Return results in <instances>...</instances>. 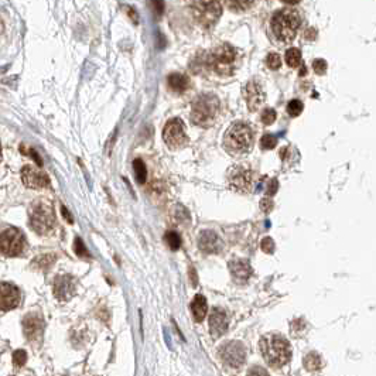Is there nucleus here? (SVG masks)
Returning <instances> with one entry per match:
<instances>
[{"label": "nucleus", "instance_id": "37", "mask_svg": "<svg viewBox=\"0 0 376 376\" xmlns=\"http://www.w3.org/2000/svg\"><path fill=\"white\" fill-rule=\"evenodd\" d=\"M20 150H22V153H26V154L31 156V159L35 160V163H37L40 167L43 166V160L40 159V156H38V153H37L35 150H33V148H30V150H24L23 147H20Z\"/></svg>", "mask_w": 376, "mask_h": 376}, {"label": "nucleus", "instance_id": "33", "mask_svg": "<svg viewBox=\"0 0 376 376\" xmlns=\"http://www.w3.org/2000/svg\"><path fill=\"white\" fill-rule=\"evenodd\" d=\"M276 117H277V115H276L274 109H264L262 112L263 125H272L276 120Z\"/></svg>", "mask_w": 376, "mask_h": 376}, {"label": "nucleus", "instance_id": "15", "mask_svg": "<svg viewBox=\"0 0 376 376\" xmlns=\"http://www.w3.org/2000/svg\"><path fill=\"white\" fill-rule=\"evenodd\" d=\"M198 246L204 253H221L224 251V242L218 236L217 232L205 229L200 233Z\"/></svg>", "mask_w": 376, "mask_h": 376}, {"label": "nucleus", "instance_id": "35", "mask_svg": "<svg viewBox=\"0 0 376 376\" xmlns=\"http://www.w3.org/2000/svg\"><path fill=\"white\" fill-rule=\"evenodd\" d=\"M13 361H14L16 366H23V365L26 364V361H27V353H26V351H22V349L16 351V352L13 353Z\"/></svg>", "mask_w": 376, "mask_h": 376}, {"label": "nucleus", "instance_id": "28", "mask_svg": "<svg viewBox=\"0 0 376 376\" xmlns=\"http://www.w3.org/2000/svg\"><path fill=\"white\" fill-rule=\"evenodd\" d=\"M277 146V139L273 136V135H270V133H267V135H264V136L260 139V147L263 150H272Z\"/></svg>", "mask_w": 376, "mask_h": 376}, {"label": "nucleus", "instance_id": "13", "mask_svg": "<svg viewBox=\"0 0 376 376\" xmlns=\"http://www.w3.org/2000/svg\"><path fill=\"white\" fill-rule=\"evenodd\" d=\"M22 180L24 185L29 188H46L50 185V178L46 173L40 169H35L31 166H26L22 170Z\"/></svg>", "mask_w": 376, "mask_h": 376}, {"label": "nucleus", "instance_id": "17", "mask_svg": "<svg viewBox=\"0 0 376 376\" xmlns=\"http://www.w3.org/2000/svg\"><path fill=\"white\" fill-rule=\"evenodd\" d=\"M54 294L58 300L67 301L75 294V280L69 274H62L56 277L54 282Z\"/></svg>", "mask_w": 376, "mask_h": 376}, {"label": "nucleus", "instance_id": "21", "mask_svg": "<svg viewBox=\"0 0 376 376\" xmlns=\"http://www.w3.org/2000/svg\"><path fill=\"white\" fill-rule=\"evenodd\" d=\"M191 311H193V316H194L195 321L201 322L204 321V318L206 317V313H208V303H206V298L202 294H197L191 303Z\"/></svg>", "mask_w": 376, "mask_h": 376}, {"label": "nucleus", "instance_id": "32", "mask_svg": "<svg viewBox=\"0 0 376 376\" xmlns=\"http://www.w3.org/2000/svg\"><path fill=\"white\" fill-rule=\"evenodd\" d=\"M227 4L233 10H248L255 4V1H227Z\"/></svg>", "mask_w": 376, "mask_h": 376}, {"label": "nucleus", "instance_id": "25", "mask_svg": "<svg viewBox=\"0 0 376 376\" xmlns=\"http://www.w3.org/2000/svg\"><path fill=\"white\" fill-rule=\"evenodd\" d=\"M164 242H166V245L170 248L171 251H178L180 246H181V238H180V235H178L177 232H174V231L166 232V235H164Z\"/></svg>", "mask_w": 376, "mask_h": 376}, {"label": "nucleus", "instance_id": "12", "mask_svg": "<svg viewBox=\"0 0 376 376\" xmlns=\"http://www.w3.org/2000/svg\"><path fill=\"white\" fill-rule=\"evenodd\" d=\"M245 99L251 112L258 111L262 106L266 99V93L263 91L262 84L259 81L252 80L248 82V85L245 87Z\"/></svg>", "mask_w": 376, "mask_h": 376}, {"label": "nucleus", "instance_id": "4", "mask_svg": "<svg viewBox=\"0 0 376 376\" xmlns=\"http://www.w3.org/2000/svg\"><path fill=\"white\" fill-rule=\"evenodd\" d=\"M206 65L217 75H232L238 65V53L231 44H219L212 48L206 56Z\"/></svg>", "mask_w": 376, "mask_h": 376}, {"label": "nucleus", "instance_id": "29", "mask_svg": "<svg viewBox=\"0 0 376 376\" xmlns=\"http://www.w3.org/2000/svg\"><path fill=\"white\" fill-rule=\"evenodd\" d=\"M74 251H75V253H77L80 258H91L89 252H88V249L85 248L84 242H82L80 238H77L75 242H74Z\"/></svg>", "mask_w": 376, "mask_h": 376}, {"label": "nucleus", "instance_id": "23", "mask_svg": "<svg viewBox=\"0 0 376 376\" xmlns=\"http://www.w3.org/2000/svg\"><path fill=\"white\" fill-rule=\"evenodd\" d=\"M286 58V62L289 64V67H291V68H297L300 64H301V51L298 50V48H289L287 51H286L285 54Z\"/></svg>", "mask_w": 376, "mask_h": 376}, {"label": "nucleus", "instance_id": "24", "mask_svg": "<svg viewBox=\"0 0 376 376\" xmlns=\"http://www.w3.org/2000/svg\"><path fill=\"white\" fill-rule=\"evenodd\" d=\"M133 169H135V175L139 184H145L147 180V169L146 164L142 159H136L133 161Z\"/></svg>", "mask_w": 376, "mask_h": 376}, {"label": "nucleus", "instance_id": "30", "mask_svg": "<svg viewBox=\"0 0 376 376\" xmlns=\"http://www.w3.org/2000/svg\"><path fill=\"white\" fill-rule=\"evenodd\" d=\"M266 62H267V67L270 69H279L282 67V58H280V56H279L277 53L269 54Z\"/></svg>", "mask_w": 376, "mask_h": 376}, {"label": "nucleus", "instance_id": "39", "mask_svg": "<svg viewBox=\"0 0 376 376\" xmlns=\"http://www.w3.org/2000/svg\"><path fill=\"white\" fill-rule=\"evenodd\" d=\"M277 188H279V182H277V180L274 178V180L270 181V185L267 187V195H269V197H272V195L276 194V193H277Z\"/></svg>", "mask_w": 376, "mask_h": 376}, {"label": "nucleus", "instance_id": "5", "mask_svg": "<svg viewBox=\"0 0 376 376\" xmlns=\"http://www.w3.org/2000/svg\"><path fill=\"white\" fill-rule=\"evenodd\" d=\"M253 146V132L249 126L236 122L229 127L224 136V148L229 154L242 156L246 154Z\"/></svg>", "mask_w": 376, "mask_h": 376}, {"label": "nucleus", "instance_id": "41", "mask_svg": "<svg viewBox=\"0 0 376 376\" xmlns=\"http://www.w3.org/2000/svg\"><path fill=\"white\" fill-rule=\"evenodd\" d=\"M61 212H62V217L65 218L67 221H68L69 224H72L74 222V219H72V217H71V214H69V211L65 208L64 205H61Z\"/></svg>", "mask_w": 376, "mask_h": 376}, {"label": "nucleus", "instance_id": "27", "mask_svg": "<svg viewBox=\"0 0 376 376\" xmlns=\"http://www.w3.org/2000/svg\"><path fill=\"white\" fill-rule=\"evenodd\" d=\"M303 109H304V105L301 101H298V99H293V101H290L289 105H287V114L290 115L291 117H296L298 115L303 112Z\"/></svg>", "mask_w": 376, "mask_h": 376}, {"label": "nucleus", "instance_id": "18", "mask_svg": "<svg viewBox=\"0 0 376 376\" xmlns=\"http://www.w3.org/2000/svg\"><path fill=\"white\" fill-rule=\"evenodd\" d=\"M24 334L31 342L37 341L41 338L43 330H44V321L37 314H29L23 322Z\"/></svg>", "mask_w": 376, "mask_h": 376}, {"label": "nucleus", "instance_id": "36", "mask_svg": "<svg viewBox=\"0 0 376 376\" xmlns=\"http://www.w3.org/2000/svg\"><path fill=\"white\" fill-rule=\"evenodd\" d=\"M246 376H269V374L262 366H253V368H251L248 371V375Z\"/></svg>", "mask_w": 376, "mask_h": 376}, {"label": "nucleus", "instance_id": "44", "mask_svg": "<svg viewBox=\"0 0 376 376\" xmlns=\"http://www.w3.org/2000/svg\"><path fill=\"white\" fill-rule=\"evenodd\" d=\"M0 161H1V147H0Z\"/></svg>", "mask_w": 376, "mask_h": 376}, {"label": "nucleus", "instance_id": "40", "mask_svg": "<svg viewBox=\"0 0 376 376\" xmlns=\"http://www.w3.org/2000/svg\"><path fill=\"white\" fill-rule=\"evenodd\" d=\"M304 35H306L307 40H316L317 38V31H316V29H307Z\"/></svg>", "mask_w": 376, "mask_h": 376}, {"label": "nucleus", "instance_id": "11", "mask_svg": "<svg viewBox=\"0 0 376 376\" xmlns=\"http://www.w3.org/2000/svg\"><path fill=\"white\" fill-rule=\"evenodd\" d=\"M219 355L232 368H239L246 361V348L240 341H229L219 348Z\"/></svg>", "mask_w": 376, "mask_h": 376}, {"label": "nucleus", "instance_id": "20", "mask_svg": "<svg viewBox=\"0 0 376 376\" xmlns=\"http://www.w3.org/2000/svg\"><path fill=\"white\" fill-rule=\"evenodd\" d=\"M167 85H169V89L171 92H174L177 95H181V93H184V92L188 89L190 81H188V78L185 75L175 72V74H171L170 77H169Z\"/></svg>", "mask_w": 376, "mask_h": 376}, {"label": "nucleus", "instance_id": "1", "mask_svg": "<svg viewBox=\"0 0 376 376\" xmlns=\"http://www.w3.org/2000/svg\"><path fill=\"white\" fill-rule=\"evenodd\" d=\"M301 26V17L294 9H282L274 13L270 20V29L276 40L282 44H290L296 38Z\"/></svg>", "mask_w": 376, "mask_h": 376}, {"label": "nucleus", "instance_id": "26", "mask_svg": "<svg viewBox=\"0 0 376 376\" xmlns=\"http://www.w3.org/2000/svg\"><path fill=\"white\" fill-rule=\"evenodd\" d=\"M54 262H56V255H43V256H38L33 264H35L38 269H48Z\"/></svg>", "mask_w": 376, "mask_h": 376}, {"label": "nucleus", "instance_id": "3", "mask_svg": "<svg viewBox=\"0 0 376 376\" xmlns=\"http://www.w3.org/2000/svg\"><path fill=\"white\" fill-rule=\"evenodd\" d=\"M219 99L214 93H201L191 108V120L200 127H211L219 115Z\"/></svg>", "mask_w": 376, "mask_h": 376}, {"label": "nucleus", "instance_id": "8", "mask_svg": "<svg viewBox=\"0 0 376 376\" xmlns=\"http://www.w3.org/2000/svg\"><path fill=\"white\" fill-rule=\"evenodd\" d=\"M26 251V238L19 228H6L0 233V252L6 256H19Z\"/></svg>", "mask_w": 376, "mask_h": 376}, {"label": "nucleus", "instance_id": "9", "mask_svg": "<svg viewBox=\"0 0 376 376\" xmlns=\"http://www.w3.org/2000/svg\"><path fill=\"white\" fill-rule=\"evenodd\" d=\"M163 139H164L166 145L170 148H174V150L182 148L184 146L188 145V136L185 133L181 119L174 117V119H170L166 123L164 130H163Z\"/></svg>", "mask_w": 376, "mask_h": 376}, {"label": "nucleus", "instance_id": "6", "mask_svg": "<svg viewBox=\"0 0 376 376\" xmlns=\"http://www.w3.org/2000/svg\"><path fill=\"white\" fill-rule=\"evenodd\" d=\"M30 227L38 235H47L56 227V215L48 201H37L30 208Z\"/></svg>", "mask_w": 376, "mask_h": 376}, {"label": "nucleus", "instance_id": "31", "mask_svg": "<svg viewBox=\"0 0 376 376\" xmlns=\"http://www.w3.org/2000/svg\"><path fill=\"white\" fill-rule=\"evenodd\" d=\"M327 67H328L327 61H325V59H321V58L314 59V62H313V69H314V72H316L317 75H324V74L327 72Z\"/></svg>", "mask_w": 376, "mask_h": 376}, {"label": "nucleus", "instance_id": "34", "mask_svg": "<svg viewBox=\"0 0 376 376\" xmlns=\"http://www.w3.org/2000/svg\"><path fill=\"white\" fill-rule=\"evenodd\" d=\"M260 248H262V251L264 253H269V255H272L274 252V248H276V245H274V240L272 238H269V236H266L264 239H262L260 242Z\"/></svg>", "mask_w": 376, "mask_h": 376}, {"label": "nucleus", "instance_id": "16", "mask_svg": "<svg viewBox=\"0 0 376 376\" xmlns=\"http://www.w3.org/2000/svg\"><path fill=\"white\" fill-rule=\"evenodd\" d=\"M229 327V319L228 314L219 307H214L211 314H209V330H211V334L212 337H221L224 335L227 331H228Z\"/></svg>", "mask_w": 376, "mask_h": 376}, {"label": "nucleus", "instance_id": "7", "mask_svg": "<svg viewBox=\"0 0 376 376\" xmlns=\"http://www.w3.org/2000/svg\"><path fill=\"white\" fill-rule=\"evenodd\" d=\"M191 6L195 20L205 29L214 27L222 14V4L219 1H194Z\"/></svg>", "mask_w": 376, "mask_h": 376}, {"label": "nucleus", "instance_id": "22", "mask_svg": "<svg viewBox=\"0 0 376 376\" xmlns=\"http://www.w3.org/2000/svg\"><path fill=\"white\" fill-rule=\"evenodd\" d=\"M303 365L304 368L307 369L308 372H314V371H318L322 366V359L317 352H310L304 356L303 359Z\"/></svg>", "mask_w": 376, "mask_h": 376}, {"label": "nucleus", "instance_id": "19", "mask_svg": "<svg viewBox=\"0 0 376 376\" xmlns=\"http://www.w3.org/2000/svg\"><path fill=\"white\" fill-rule=\"evenodd\" d=\"M229 270L232 273V277L238 282L243 283L252 276V267L248 260L243 259H233L229 262Z\"/></svg>", "mask_w": 376, "mask_h": 376}, {"label": "nucleus", "instance_id": "2", "mask_svg": "<svg viewBox=\"0 0 376 376\" xmlns=\"http://www.w3.org/2000/svg\"><path fill=\"white\" fill-rule=\"evenodd\" d=\"M259 347L264 361L273 368H280L291 359V347L285 337L279 334L262 337Z\"/></svg>", "mask_w": 376, "mask_h": 376}, {"label": "nucleus", "instance_id": "38", "mask_svg": "<svg viewBox=\"0 0 376 376\" xmlns=\"http://www.w3.org/2000/svg\"><path fill=\"white\" fill-rule=\"evenodd\" d=\"M260 208H262V211H264V212H270L272 208H273L272 198H263L262 201H260Z\"/></svg>", "mask_w": 376, "mask_h": 376}, {"label": "nucleus", "instance_id": "10", "mask_svg": "<svg viewBox=\"0 0 376 376\" xmlns=\"http://www.w3.org/2000/svg\"><path fill=\"white\" fill-rule=\"evenodd\" d=\"M228 184L238 193H248L251 191L253 184V173L248 166L238 164L229 171Z\"/></svg>", "mask_w": 376, "mask_h": 376}, {"label": "nucleus", "instance_id": "42", "mask_svg": "<svg viewBox=\"0 0 376 376\" xmlns=\"http://www.w3.org/2000/svg\"><path fill=\"white\" fill-rule=\"evenodd\" d=\"M127 14L133 19V22H135V23H139V17H137L135 9H132V7H130V9H127Z\"/></svg>", "mask_w": 376, "mask_h": 376}, {"label": "nucleus", "instance_id": "43", "mask_svg": "<svg viewBox=\"0 0 376 376\" xmlns=\"http://www.w3.org/2000/svg\"><path fill=\"white\" fill-rule=\"evenodd\" d=\"M190 277H191V283H193V286H197V283H198V277L195 276V270L193 267L190 269Z\"/></svg>", "mask_w": 376, "mask_h": 376}, {"label": "nucleus", "instance_id": "14", "mask_svg": "<svg viewBox=\"0 0 376 376\" xmlns=\"http://www.w3.org/2000/svg\"><path fill=\"white\" fill-rule=\"evenodd\" d=\"M22 300L20 290L12 283H0V310L9 311L19 306Z\"/></svg>", "mask_w": 376, "mask_h": 376}]
</instances>
